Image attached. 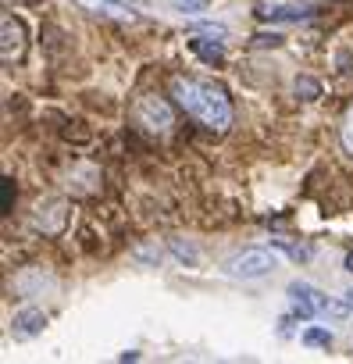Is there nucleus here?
<instances>
[{"label": "nucleus", "mask_w": 353, "mask_h": 364, "mask_svg": "<svg viewBox=\"0 0 353 364\" xmlns=\"http://www.w3.org/2000/svg\"><path fill=\"white\" fill-rule=\"evenodd\" d=\"M264 18H271V22H293V18H303L300 11H293V8H275V11H261Z\"/></svg>", "instance_id": "14"}, {"label": "nucleus", "mask_w": 353, "mask_h": 364, "mask_svg": "<svg viewBox=\"0 0 353 364\" xmlns=\"http://www.w3.org/2000/svg\"><path fill=\"white\" fill-rule=\"evenodd\" d=\"M26 4H40V0H26Z\"/></svg>", "instance_id": "17"}, {"label": "nucleus", "mask_w": 353, "mask_h": 364, "mask_svg": "<svg viewBox=\"0 0 353 364\" xmlns=\"http://www.w3.org/2000/svg\"><path fill=\"white\" fill-rule=\"evenodd\" d=\"M132 122H136L146 136H168L171 125H175V111H171V104H168L164 97L146 93V97L136 100V107H132Z\"/></svg>", "instance_id": "2"}, {"label": "nucleus", "mask_w": 353, "mask_h": 364, "mask_svg": "<svg viewBox=\"0 0 353 364\" xmlns=\"http://www.w3.org/2000/svg\"><path fill=\"white\" fill-rule=\"evenodd\" d=\"M346 300H349V304H353V289H346Z\"/></svg>", "instance_id": "16"}, {"label": "nucleus", "mask_w": 353, "mask_h": 364, "mask_svg": "<svg viewBox=\"0 0 353 364\" xmlns=\"http://www.w3.org/2000/svg\"><path fill=\"white\" fill-rule=\"evenodd\" d=\"M186 43H190V50H193L200 61H207V65H222V61H225V47H222V43H214V40L193 36V40H186Z\"/></svg>", "instance_id": "7"}, {"label": "nucleus", "mask_w": 353, "mask_h": 364, "mask_svg": "<svg viewBox=\"0 0 353 364\" xmlns=\"http://www.w3.org/2000/svg\"><path fill=\"white\" fill-rule=\"evenodd\" d=\"M26 26H22V18H15V15H4L0 18V58H4V65H15V61H22L26 58Z\"/></svg>", "instance_id": "5"}, {"label": "nucleus", "mask_w": 353, "mask_h": 364, "mask_svg": "<svg viewBox=\"0 0 353 364\" xmlns=\"http://www.w3.org/2000/svg\"><path fill=\"white\" fill-rule=\"evenodd\" d=\"M132 257L143 264V268H157L161 261H164V250L157 247V240H150V243H143V247H136L132 250Z\"/></svg>", "instance_id": "8"}, {"label": "nucleus", "mask_w": 353, "mask_h": 364, "mask_svg": "<svg viewBox=\"0 0 353 364\" xmlns=\"http://www.w3.org/2000/svg\"><path fill=\"white\" fill-rule=\"evenodd\" d=\"M286 293H289L293 314L303 318V321H310V318H317V314H328V307H332V300H328L317 286H310V282H289Z\"/></svg>", "instance_id": "4"}, {"label": "nucleus", "mask_w": 353, "mask_h": 364, "mask_svg": "<svg viewBox=\"0 0 353 364\" xmlns=\"http://www.w3.org/2000/svg\"><path fill=\"white\" fill-rule=\"evenodd\" d=\"M293 90H296V93H307V100H317V97H321V86H317L314 79H296Z\"/></svg>", "instance_id": "13"}, {"label": "nucleus", "mask_w": 353, "mask_h": 364, "mask_svg": "<svg viewBox=\"0 0 353 364\" xmlns=\"http://www.w3.org/2000/svg\"><path fill=\"white\" fill-rule=\"evenodd\" d=\"M47 311H40V307H22V311H15L11 314V336L22 343V339H36L43 328H47Z\"/></svg>", "instance_id": "6"}, {"label": "nucleus", "mask_w": 353, "mask_h": 364, "mask_svg": "<svg viewBox=\"0 0 353 364\" xmlns=\"http://www.w3.org/2000/svg\"><path fill=\"white\" fill-rule=\"evenodd\" d=\"M339 139H342V150L353 154V104L346 107V114H342V122H339Z\"/></svg>", "instance_id": "10"}, {"label": "nucleus", "mask_w": 353, "mask_h": 364, "mask_svg": "<svg viewBox=\"0 0 353 364\" xmlns=\"http://www.w3.org/2000/svg\"><path fill=\"white\" fill-rule=\"evenodd\" d=\"M175 11H183V15H200V11H207V0H175Z\"/></svg>", "instance_id": "12"}, {"label": "nucleus", "mask_w": 353, "mask_h": 364, "mask_svg": "<svg viewBox=\"0 0 353 364\" xmlns=\"http://www.w3.org/2000/svg\"><path fill=\"white\" fill-rule=\"evenodd\" d=\"M171 250H175V257H179V261H186V264H197V261H200V254H197V247H193V243L171 240Z\"/></svg>", "instance_id": "11"}, {"label": "nucleus", "mask_w": 353, "mask_h": 364, "mask_svg": "<svg viewBox=\"0 0 353 364\" xmlns=\"http://www.w3.org/2000/svg\"><path fill=\"white\" fill-rule=\"evenodd\" d=\"M168 93H171L175 104H179V111H186V118H193L200 129H207L214 136L229 132L232 100L222 86H214L207 79H197V75H175L168 82Z\"/></svg>", "instance_id": "1"}, {"label": "nucleus", "mask_w": 353, "mask_h": 364, "mask_svg": "<svg viewBox=\"0 0 353 364\" xmlns=\"http://www.w3.org/2000/svg\"><path fill=\"white\" fill-rule=\"evenodd\" d=\"M346 272H353V250L346 254Z\"/></svg>", "instance_id": "15"}, {"label": "nucleus", "mask_w": 353, "mask_h": 364, "mask_svg": "<svg viewBox=\"0 0 353 364\" xmlns=\"http://www.w3.org/2000/svg\"><path fill=\"white\" fill-rule=\"evenodd\" d=\"M300 343L303 346H332V332L328 328H303V336H300Z\"/></svg>", "instance_id": "9"}, {"label": "nucleus", "mask_w": 353, "mask_h": 364, "mask_svg": "<svg viewBox=\"0 0 353 364\" xmlns=\"http://www.w3.org/2000/svg\"><path fill=\"white\" fill-rule=\"evenodd\" d=\"M275 268H278V257H275V250H264V247L239 250L236 257L225 261V275H232V279H264Z\"/></svg>", "instance_id": "3"}]
</instances>
